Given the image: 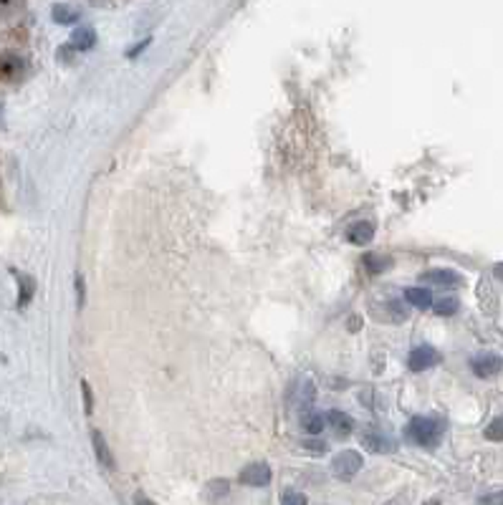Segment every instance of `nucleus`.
Returning <instances> with one entry per match:
<instances>
[{
    "mask_svg": "<svg viewBox=\"0 0 503 505\" xmlns=\"http://www.w3.org/2000/svg\"><path fill=\"white\" fill-rule=\"evenodd\" d=\"M84 409H86V415L91 412V407H94V399H91V389H89V384H84Z\"/></svg>",
    "mask_w": 503,
    "mask_h": 505,
    "instance_id": "24",
    "label": "nucleus"
},
{
    "mask_svg": "<svg viewBox=\"0 0 503 505\" xmlns=\"http://www.w3.org/2000/svg\"><path fill=\"white\" fill-rule=\"evenodd\" d=\"M443 432H445V425L440 420H432V417H415V420H410V425H407L405 437L420 447H435L437 442L443 439Z\"/></svg>",
    "mask_w": 503,
    "mask_h": 505,
    "instance_id": "1",
    "label": "nucleus"
},
{
    "mask_svg": "<svg viewBox=\"0 0 503 505\" xmlns=\"http://www.w3.org/2000/svg\"><path fill=\"white\" fill-rule=\"evenodd\" d=\"M364 465V457L357 450H341L339 455L332 460V473L339 480H352Z\"/></svg>",
    "mask_w": 503,
    "mask_h": 505,
    "instance_id": "2",
    "label": "nucleus"
},
{
    "mask_svg": "<svg viewBox=\"0 0 503 505\" xmlns=\"http://www.w3.org/2000/svg\"><path fill=\"white\" fill-rule=\"evenodd\" d=\"M364 263H367V271H370V273H382L384 268H389V258H384V255H377V253L367 255V258H364Z\"/></svg>",
    "mask_w": 503,
    "mask_h": 505,
    "instance_id": "18",
    "label": "nucleus"
},
{
    "mask_svg": "<svg viewBox=\"0 0 503 505\" xmlns=\"http://www.w3.org/2000/svg\"><path fill=\"white\" fill-rule=\"evenodd\" d=\"M51 16H54L56 23H73V20H79L81 11L79 8H73V6H63V3H59V6H54Z\"/></svg>",
    "mask_w": 503,
    "mask_h": 505,
    "instance_id": "16",
    "label": "nucleus"
},
{
    "mask_svg": "<svg viewBox=\"0 0 503 505\" xmlns=\"http://www.w3.org/2000/svg\"><path fill=\"white\" fill-rule=\"evenodd\" d=\"M20 281V293H18V306H28V301L36 293V281L30 276H18Z\"/></svg>",
    "mask_w": 503,
    "mask_h": 505,
    "instance_id": "17",
    "label": "nucleus"
},
{
    "mask_svg": "<svg viewBox=\"0 0 503 505\" xmlns=\"http://www.w3.org/2000/svg\"><path fill=\"white\" fill-rule=\"evenodd\" d=\"M375 238V225L370 220H362V223H354L352 228L346 230V241L352 245H367Z\"/></svg>",
    "mask_w": 503,
    "mask_h": 505,
    "instance_id": "9",
    "label": "nucleus"
},
{
    "mask_svg": "<svg viewBox=\"0 0 503 505\" xmlns=\"http://www.w3.org/2000/svg\"><path fill=\"white\" fill-rule=\"evenodd\" d=\"M327 420H329V425H332L334 434H337L339 439L349 437V434L354 432V420L349 415H344V412H339V409H332V412L327 415Z\"/></svg>",
    "mask_w": 503,
    "mask_h": 505,
    "instance_id": "8",
    "label": "nucleus"
},
{
    "mask_svg": "<svg viewBox=\"0 0 503 505\" xmlns=\"http://www.w3.org/2000/svg\"><path fill=\"white\" fill-rule=\"evenodd\" d=\"M303 450L324 455V452H327V442H322V439H306V442H303Z\"/></svg>",
    "mask_w": 503,
    "mask_h": 505,
    "instance_id": "22",
    "label": "nucleus"
},
{
    "mask_svg": "<svg viewBox=\"0 0 503 505\" xmlns=\"http://www.w3.org/2000/svg\"><path fill=\"white\" fill-rule=\"evenodd\" d=\"M91 445H94L97 460L104 465V468H107V470L114 468V455H111L109 445H107V439H104V434L99 432V430H94V432H91Z\"/></svg>",
    "mask_w": 503,
    "mask_h": 505,
    "instance_id": "10",
    "label": "nucleus"
},
{
    "mask_svg": "<svg viewBox=\"0 0 503 505\" xmlns=\"http://www.w3.org/2000/svg\"><path fill=\"white\" fill-rule=\"evenodd\" d=\"M455 311H458V301H455V298H440V301L435 303L437 316H453Z\"/></svg>",
    "mask_w": 503,
    "mask_h": 505,
    "instance_id": "20",
    "label": "nucleus"
},
{
    "mask_svg": "<svg viewBox=\"0 0 503 505\" xmlns=\"http://www.w3.org/2000/svg\"><path fill=\"white\" fill-rule=\"evenodd\" d=\"M362 445L367 447L370 452H392L394 442L387 437V434L377 432V430H364L362 432Z\"/></svg>",
    "mask_w": 503,
    "mask_h": 505,
    "instance_id": "7",
    "label": "nucleus"
},
{
    "mask_svg": "<svg viewBox=\"0 0 503 505\" xmlns=\"http://www.w3.org/2000/svg\"><path fill=\"white\" fill-rule=\"evenodd\" d=\"M501 367H503V359L498 354H478L471 361V369H473V374L480 379H488L493 377V374H498Z\"/></svg>",
    "mask_w": 503,
    "mask_h": 505,
    "instance_id": "4",
    "label": "nucleus"
},
{
    "mask_svg": "<svg viewBox=\"0 0 503 505\" xmlns=\"http://www.w3.org/2000/svg\"><path fill=\"white\" fill-rule=\"evenodd\" d=\"M493 276H496L498 281H503V263H498L496 268H493Z\"/></svg>",
    "mask_w": 503,
    "mask_h": 505,
    "instance_id": "26",
    "label": "nucleus"
},
{
    "mask_svg": "<svg viewBox=\"0 0 503 505\" xmlns=\"http://www.w3.org/2000/svg\"><path fill=\"white\" fill-rule=\"evenodd\" d=\"M301 427L306 430L309 434H319L327 425H324V417L319 415V412H314V409H309V412H303L301 415Z\"/></svg>",
    "mask_w": 503,
    "mask_h": 505,
    "instance_id": "15",
    "label": "nucleus"
},
{
    "mask_svg": "<svg viewBox=\"0 0 503 505\" xmlns=\"http://www.w3.org/2000/svg\"><path fill=\"white\" fill-rule=\"evenodd\" d=\"M94 43H97V33H94L91 28H86V25H81V28H76L71 33V49L73 51H89Z\"/></svg>",
    "mask_w": 503,
    "mask_h": 505,
    "instance_id": "12",
    "label": "nucleus"
},
{
    "mask_svg": "<svg viewBox=\"0 0 503 505\" xmlns=\"http://www.w3.org/2000/svg\"><path fill=\"white\" fill-rule=\"evenodd\" d=\"M437 361H440V354H437L432 346H418V349H413V354H410L407 364H410L413 372H425V369L435 367Z\"/></svg>",
    "mask_w": 503,
    "mask_h": 505,
    "instance_id": "5",
    "label": "nucleus"
},
{
    "mask_svg": "<svg viewBox=\"0 0 503 505\" xmlns=\"http://www.w3.org/2000/svg\"><path fill=\"white\" fill-rule=\"evenodd\" d=\"M134 505H154V503H152L150 498H145V495H137V498H134Z\"/></svg>",
    "mask_w": 503,
    "mask_h": 505,
    "instance_id": "25",
    "label": "nucleus"
},
{
    "mask_svg": "<svg viewBox=\"0 0 503 505\" xmlns=\"http://www.w3.org/2000/svg\"><path fill=\"white\" fill-rule=\"evenodd\" d=\"M238 480L248 487H266L268 482H271V468H268L266 463H250L243 468Z\"/></svg>",
    "mask_w": 503,
    "mask_h": 505,
    "instance_id": "3",
    "label": "nucleus"
},
{
    "mask_svg": "<svg viewBox=\"0 0 503 505\" xmlns=\"http://www.w3.org/2000/svg\"><path fill=\"white\" fill-rule=\"evenodd\" d=\"M23 71V61L18 56H0V78H16Z\"/></svg>",
    "mask_w": 503,
    "mask_h": 505,
    "instance_id": "13",
    "label": "nucleus"
},
{
    "mask_svg": "<svg viewBox=\"0 0 503 505\" xmlns=\"http://www.w3.org/2000/svg\"><path fill=\"white\" fill-rule=\"evenodd\" d=\"M488 503H496V505H503V493H498V495H493Z\"/></svg>",
    "mask_w": 503,
    "mask_h": 505,
    "instance_id": "28",
    "label": "nucleus"
},
{
    "mask_svg": "<svg viewBox=\"0 0 503 505\" xmlns=\"http://www.w3.org/2000/svg\"><path fill=\"white\" fill-rule=\"evenodd\" d=\"M349 329H362V319H359V316H357V319H352V324H349Z\"/></svg>",
    "mask_w": 503,
    "mask_h": 505,
    "instance_id": "27",
    "label": "nucleus"
},
{
    "mask_svg": "<svg viewBox=\"0 0 503 505\" xmlns=\"http://www.w3.org/2000/svg\"><path fill=\"white\" fill-rule=\"evenodd\" d=\"M225 490H228V482H225V480H215V482H210V493H212V495H223Z\"/></svg>",
    "mask_w": 503,
    "mask_h": 505,
    "instance_id": "23",
    "label": "nucleus"
},
{
    "mask_svg": "<svg viewBox=\"0 0 503 505\" xmlns=\"http://www.w3.org/2000/svg\"><path fill=\"white\" fill-rule=\"evenodd\" d=\"M281 505H309V500L298 490H286L284 498H281Z\"/></svg>",
    "mask_w": 503,
    "mask_h": 505,
    "instance_id": "21",
    "label": "nucleus"
},
{
    "mask_svg": "<svg viewBox=\"0 0 503 505\" xmlns=\"http://www.w3.org/2000/svg\"><path fill=\"white\" fill-rule=\"evenodd\" d=\"M405 298H407V303H413V306H418V308H430L432 306V293L428 288H407L405 291Z\"/></svg>",
    "mask_w": 503,
    "mask_h": 505,
    "instance_id": "14",
    "label": "nucleus"
},
{
    "mask_svg": "<svg viewBox=\"0 0 503 505\" xmlns=\"http://www.w3.org/2000/svg\"><path fill=\"white\" fill-rule=\"evenodd\" d=\"M423 283H432V286H443V288H455V286H461L463 278L458 276L455 271H445V268H437V271H428L420 276Z\"/></svg>",
    "mask_w": 503,
    "mask_h": 505,
    "instance_id": "6",
    "label": "nucleus"
},
{
    "mask_svg": "<svg viewBox=\"0 0 503 505\" xmlns=\"http://www.w3.org/2000/svg\"><path fill=\"white\" fill-rule=\"evenodd\" d=\"M314 399H316V389H314V384H311L309 379L298 382V384H296V409H298V415L309 412L311 404H314Z\"/></svg>",
    "mask_w": 503,
    "mask_h": 505,
    "instance_id": "11",
    "label": "nucleus"
},
{
    "mask_svg": "<svg viewBox=\"0 0 503 505\" xmlns=\"http://www.w3.org/2000/svg\"><path fill=\"white\" fill-rule=\"evenodd\" d=\"M485 437L493 439V442H503V415L496 417V420L485 427Z\"/></svg>",
    "mask_w": 503,
    "mask_h": 505,
    "instance_id": "19",
    "label": "nucleus"
}]
</instances>
